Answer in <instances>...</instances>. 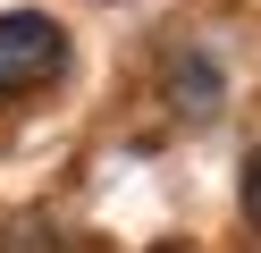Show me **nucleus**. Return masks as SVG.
<instances>
[{
    "instance_id": "f03ea898",
    "label": "nucleus",
    "mask_w": 261,
    "mask_h": 253,
    "mask_svg": "<svg viewBox=\"0 0 261 253\" xmlns=\"http://www.w3.org/2000/svg\"><path fill=\"white\" fill-rule=\"evenodd\" d=\"M0 253H68L42 219H17V228H0Z\"/></svg>"
},
{
    "instance_id": "7ed1b4c3",
    "label": "nucleus",
    "mask_w": 261,
    "mask_h": 253,
    "mask_svg": "<svg viewBox=\"0 0 261 253\" xmlns=\"http://www.w3.org/2000/svg\"><path fill=\"white\" fill-rule=\"evenodd\" d=\"M244 219L261 228V144H253V160H244Z\"/></svg>"
},
{
    "instance_id": "f257e3e1",
    "label": "nucleus",
    "mask_w": 261,
    "mask_h": 253,
    "mask_svg": "<svg viewBox=\"0 0 261 253\" xmlns=\"http://www.w3.org/2000/svg\"><path fill=\"white\" fill-rule=\"evenodd\" d=\"M68 67V34L42 9H9L0 17V93H34V84H59Z\"/></svg>"
}]
</instances>
